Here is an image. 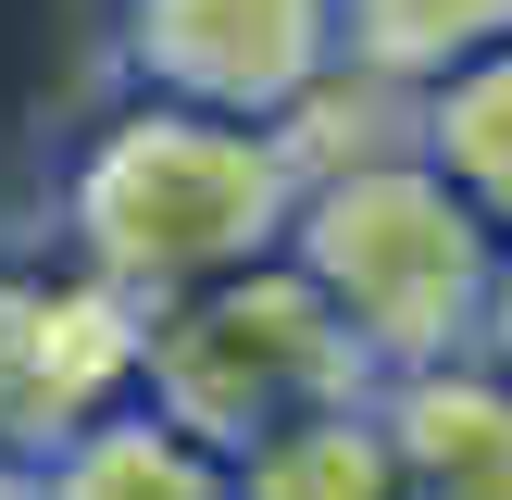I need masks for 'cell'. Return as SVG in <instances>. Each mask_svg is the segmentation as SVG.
Instances as JSON below:
<instances>
[{
  "mask_svg": "<svg viewBox=\"0 0 512 500\" xmlns=\"http://www.w3.org/2000/svg\"><path fill=\"white\" fill-rule=\"evenodd\" d=\"M500 38H512V0H338V88L350 100H413Z\"/></svg>",
  "mask_w": 512,
  "mask_h": 500,
  "instance_id": "52a82bcc",
  "label": "cell"
},
{
  "mask_svg": "<svg viewBox=\"0 0 512 500\" xmlns=\"http://www.w3.org/2000/svg\"><path fill=\"white\" fill-rule=\"evenodd\" d=\"M0 500H38V463L25 450H0Z\"/></svg>",
  "mask_w": 512,
  "mask_h": 500,
  "instance_id": "7c38bea8",
  "label": "cell"
},
{
  "mask_svg": "<svg viewBox=\"0 0 512 500\" xmlns=\"http://www.w3.org/2000/svg\"><path fill=\"white\" fill-rule=\"evenodd\" d=\"M275 250L325 288V313L363 338L375 375L475 350L488 263H500V238L475 225V200L450 188L400 125H363V138L325 125V138H300V200H288V238Z\"/></svg>",
  "mask_w": 512,
  "mask_h": 500,
  "instance_id": "7a4b0ae2",
  "label": "cell"
},
{
  "mask_svg": "<svg viewBox=\"0 0 512 500\" xmlns=\"http://www.w3.org/2000/svg\"><path fill=\"white\" fill-rule=\"evenodd\" d=\"M38 500H238V488H225V463L200 438H175L163 413L125 400V413H100L88 438H63L38 463Z\"/></svg>",
  "mask_w": 512,
  "mask_h": 500,
  "instance_id": "9c48e42d",
  "label": "cell"
},
{
  "mask_svg": "<svg viewBox=\"0 0 512 500\" xmlns=\"http://www.w3.org/2000/svg\"><path fill=\"white\" fill-rule=\"evenodd\" d=\"M300 200V138L288 125H238L200 113V100H150L113 88V113L63 150V188H50V225H63V263L100 275L113 300H175L200 275H238L288 238Z\"/></svg>",
  "mask_w": 512,
  "mask_h": 500,
  "instance_id": "6da1fadb",
  "label": "cell"
},
{
  "mask_svg": "<svg viewBox=\"0 0 512 500\" xmlns=\"http://www.w3.org/2000/svg\"><path fill=\"white\" fill-rule=\"evenodd\" d=\"M238 500H400V463H388V425H375V388L338 400V413H300L275 425L263 450L225 463Z\"/></svg>",
  "mask_w": 512,
  "mask_h": 500,
  "instance_id": "30bf717a",
  "label": "cell"
},
{
  "mask_svg": "<svg viewBox=\"0 0 512 500\" xmlns=\"http://www.w3.org/2000/svg\"><path fill=\"white\" fill-rule=\"evenodd\" d=\"M375 425L400 500H512V375H488L475 350L375 375Z\"/></svg>",
  "mask_w": 512,
  "mask_h": 500,
  "instance_id": "8992f818",
  "label": "cell"
},
{
  "mask_svg": "<svg viewBox=\"0 0 512 500\" xmlns=\"http://www.w3.org/2000/svg\"><path fill=\"white\" fill-rule=\"evenodd\" d=\"M363 388H375L363 338L325 313V288L288 250H263V263H238V275H200V288H175V300L138 313V413H163L175 438H200L213 463H238L275 425L338 413V400H363Z\"/></svg>",
  "mask_w": 512,
  "mask_h": 500,
  "instance_id": "3957f363",
  "label": "cell"
},
{
  "mask_svg": "<svg viewBox=\"0 0 512 500\" xmlns=\"http://www.w3.org/2000/svg\"><path fill=\"white\" fill-rule=\"evenodd\" d=\"M100 38H113V88L288 125V138L338 88V0H100Z\"/></svg>",
  "mask_w": 512,
  "mask_h": 500,
  "instance_id": "277c9868",
  "label": "cell"
},
{
  "mask_svg": "<svg viewBox=\"0 0 512 500\" xmlns=\"http://www.w3.org/2000/svg\"><path fill=\"white\" fill-rule=\"evenodd\" d=\"M400 138L475 200L488 238H512V38L475 50V63H450L438 88H413V100H400Z\"/></svg>",
  "mask_w": 512,
  "mask_h": 500,
  "instance_id": "ba28073f",
  "label": "cell"
},
{
  "mask_svg": "<svg viewBox=\"0 0 512 500\" xmlns=\"http://www.w3.org/2000/svg\"><path fill=\"white\" fill-rule=\"evenodd\" d=\"M475 363L512 375V238H500V263H488V313H475Z\"/></svg>",
  "mask_w": 512,
  "mask_h": 500,
  "instance_id": "8fae6325",
  "label": "cell"
},
{
  "mask_svg": "<svg viewBox=\"0 0 512 500\" xmlns=\"http://www.w3.org/2000/svg\"><path fill=\"white\" fill-rule=\"evenodd\" d=\"M125 400H138V300L75 275L63 250L0 263V450L50 463L63 438H88Z\"/></svg>",
  "mask_w": 512,
  "mask_h": 500,
  "instance_id": "5b68a950",
  "label": "cell"
}]
</instances>
